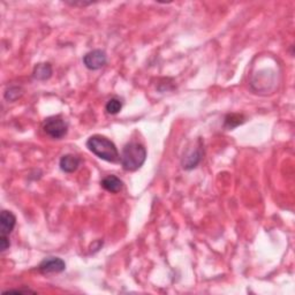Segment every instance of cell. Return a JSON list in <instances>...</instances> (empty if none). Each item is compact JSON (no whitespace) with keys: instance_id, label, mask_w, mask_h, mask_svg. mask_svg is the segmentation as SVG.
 Listing matches in <instances>:
<instances>
[{"instance_id":"3","label":"cell","mask_w":295,"mask_h":295,"mask_svg":"<svg viewBox=\"0 0 295 295\" xmlns=\"http://www.w3.org/2000/svg\"><path fill=\"white\" fill-rule=\"evenodd\" d=\"M43 131L54 140L65 138L68 131V122L60 116L49 117L43 122Z\"/></svg>"},{"instance_id":"1","label":"cell","mask_w":295,"mask_h":295,"mask_svg":"<svg viewBox=\"0 0 295 295\" xmlns=\"http://www.w3.org/2000/svg\"><path fill=\"white\" fill-rule=\"evenodd\" d=\"M87 148L90 152L101 160L108 163H117L120 160L117 145L110 139L103 135H93L87 141Z\"/></svg>"},{"instance_id":"2","label":"cell","mask_w":295,"mask_h":295,"mask_svg":"<svg viewBox=\"0 0 295 295\" xmlns=\"http://www.w3.org/2000/svg\"><path fill=\"white\" fill-rule=\"evenodd\" d=\"M147 160V149L139 142H129L122 148L120 163L127 172H135L143 166Z\"/></svg>"},{"instance_id":"7","label":"cell","mask_w":295,"mask_h":295,"mask_svg":"<svg viewBox=\"0 0 295 295\" xmlns=\"http://www.w3.org/2000/svg\"><path fill=\"white\" fill-rule=\"evenodd\" d=\"M81 164V160L75 155L68 153V155H63L59 162V166L60 170L65 173H74V172L79 169Z\"/></svg>"},{"instance_id":"8","label":"cell","mask_w":295,"mask_h":295,"mask_svg":"<svg viewBox=\"0 0 295 295\" xmlns=\"http://www.w3.org/2000/svg\"><path fill=\"white\" fill-rule=\"evenodd\" d=\"M202 157H203V151H202L201 147H198V148L195 149V150L188 152L183 160L184 170L190 171V170L195 169V167H196L199 163H201Z\"/></svg>"},{"instance_id":"11","label":"cell","mask_w":295,"mask_h":295,"mask_svg":"<svg viewBox=\"0 0 295 295\" xmlns=\"http://www.w3.org/2000/svg\"><path fill=\"white\" fill-rule=\"evenodd\" d=\"M246 121V118L243 115H239V113H230L225 117L224 127L226 129H234L238 126L242 125Z\"/></svg>"},{"instance_id":"14","label":"cell","mask_w":295,"mask_h":295,"mask_svg":"<svg viewBox=\"0 0 295 295\" xmlns=\"http://www.w3.org/2000/svg\"><path fill=\"white\" fill-rule=\"evenodd\" d=\"M10 247H11L10 237H2V235H0V251L4 253Z\"/></svg>"},{"instance_id":"9","label":"cell","mask_w":295,"mask_h":295,"mask_svg":"<svg viewBox=\"0 0 295 295\" xmlns=\"http://www.w3.org/2000/svg\"><path fill=\"white\" fill-rule=\"evenodd\" d=\"M101 186L108 193L117 194L124 187V183L120 178H118L117 175H107L101 181Z\"/></svg>"},{"instance_id":"6","label":"cell","mask_w":295,"mask_h":295,"mask_svg":"<svg viewBox=\"0 0 295 295\" xmlns=\"http://www.w3.org/2000/svg\"><path fill=\"white\" fill-rule=\"evenodd\" d=\"M16 225V217L14 213L8 210H3L0 216V235L10 237Z\"/></svg>"},{"instance_id":"15","label":"cell","mask_w":295,"mask_h":295,"mask_svg":"<svg viewBox=\"0 0 295 295\" xmlns=\"http://www.w3.org/2000/svg\"><path fill=\"white\" fill-rule=\"evenodd\" d=\"M7 293H35V292L30 289H10V290H5V292H4V294H7Z\"/></svg>"},{"instance_id":"4","label":"cell","mask_w":295,"mask_h":295,"mask_svg":"<svg viewBox=\"0 0 295 295\" xmlns=\"http://www.w3.org/2000/svg\"><path fill=\"white\" fill-rule=\"evenodd\" d=\"M107 56L103 50H93L84 54L83 63L90 71H98L106 65Z\"/></svg>"},{"instance_id":"10","label":"cell","mask_w":295,"mask_h":295,"mask_svg":"<svg viewBox=\"0 0 295 295\" xmlns=\"http://www.w3.org/2000/svg\"><path fill=\"white\" fill-rule=\"evenodd\" d=\"M53 74L52 65L50 62H40L34 67L33 78L37 81H47Z\"/></svg>"},{"instance_id":"5","label":"cell","mask_w":295,"mask_h":295,"mask_svg":"<svg viewBox=\"0 0 295 295\" xmlns=\"http://www.w3.org/2000/svg\"><path fill=\"white\" fill-rule=\"evenodd\" d=\"M38 270L44 275L60 274V272L66 270V263L60 257H47L40 262Z\"/></svg>"},{"instance_id":"13","label":"cell","mask_w":295,"mask_h":295,"mask_svg":"<svg viewBox=\"0 0 295 295\" xmlns=\"http://www.w3.org/2000/svg\"><path fill=\"white\" fill-rule=\"evenodd\" d=\"M24 95V90L20 87H10L5 92V99L8 102H15Z\"/></svg>"},{"instance_id":"12","label":"cell","mask_w":295,"mask_h":295,"mask_svg":"<svg viewBox=\"0 0 295 295\" xmlns=\"http://www.w3.org/2000/svg\"><path fill=\"white\" fill-rule=\"evenodd\" d=\"M122 108V102L119 98L113 97L111 99H108L106 105H105V110L111 116H116L121 111Z\"/></svg>"}]
</instances>
